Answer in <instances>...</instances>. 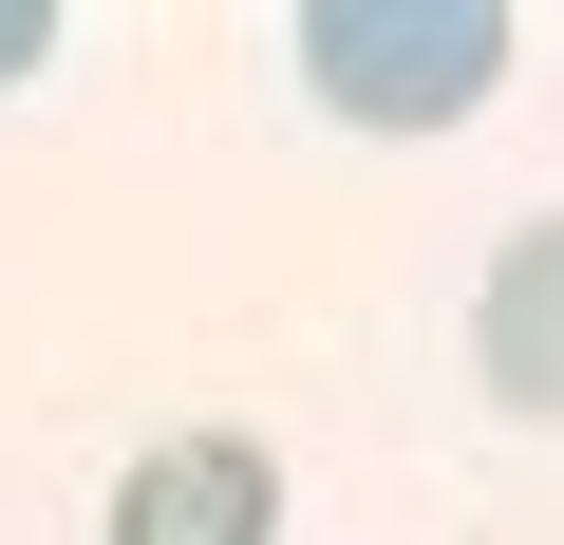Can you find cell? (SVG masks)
Instances as JSON below:
<instances>
[{"label": "cell", "instance_id": "cell-4", "mask_svg": "<svg viewBox=\"0 0 564 545\" xmlns=\"http://www.w3.org/2000/svg\"><path fill=\"white\" fill-rule=\"evenodd\" d=\"M39 39H57V20H39V0H0V76H39Z\"/></svg>", "mask_w": 564, "mask_h": 545}, {"label": "cell", "instance_id": "cell-2", "mask_svg": "<svg viewBox=\"0 0 564 545\" xmlns=\"http://www.w3.org/2000/svg\"><path fill=\"white\" fill-rule=\"evenodd\" d=\"M263 526H282V470L245 433H170L113 470V545H263Z\"/></svg>", "mask_w": 564, "mask_h": 545}, {"label": "cell", "instance_id": "cell-1", "mask_svg": "<svg viewBox=\"0 0 564 545\" xmlns=\"http://www.w3.org/2000/svg\"><path fill=\"white\" fill-rule=\"evenodd\" d=\"M302 76L358 113V132H452L489 76H508V20L452 0V20H395V0H302Z\"/></svg>", "mask_w": 564, "mask_h": 545}, {"label": "cell", "instance_id": "cell-3", "mask_svg": "<svg viewBox=\"0 0 564 545\" xmlns=\"http://www.w3.org/2000/svg\"><path fill=\"white\" fill-rule=\"evenodd\" d=\"M470 358H489V395H508V414H564V207H545V226H508L489 302H470Z\"/></svg>", "mask_w": 564, "mask_h": 545}]
</instances>
